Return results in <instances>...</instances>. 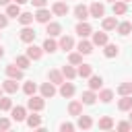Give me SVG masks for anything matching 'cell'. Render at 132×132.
Wrapping results in <instances>:
<instances>
[{
	"instance_id": "d590c367",
	"label": "cell",
	"mask_w": 132,
	"mask_h": 132,
	"mask_svg": "<svg viewBox=\"0 0 132 132\" xmlns=\"http://www.w3.org/2000/svg\"><path fill=\"white\" fill-rule=\"evenodd\" d=\"M80 62H82V54H80L78 50H76V52H70V54H68V64H72V66H78Z\"/></svg>"
},
{
	"instance_id": "681fc988",
	"label": "cell",
	"mask_w": 132,
	"mask_h": 132,
	"mask_svg": "<svg viewBox=\"0 0 132 132\" xmlns=\"http://www.w3.org/2000/svg\"><path fill=\"white\" fill-rule=\"evenodd\" d=\"M2 93H4V87H0V97H2Z\"/></svg>"
},
{
	"instance_id": "8992f818",
	"label": "cell",
	"mask_w": 132,
	"mask_h": 132,
	"mask_svg": "<svg viewBox=\"0 0 132 132\" xmlns=\"http://www.w3.org/2000/svg\"><path fill=\"white\" fill-rule=\"evenodd\" d=\"M76 35L82 39V37H89V35H93V27L87 23V21H78V25H76Z\"/></svg>"
},
{
	"instance_id": "74e56055",
	"label": "cell",
	"mask_w": 132,
	"mask_h": 132,
	"mask_svg": "<svg viewBox=\"0 0 132 132\" xmlns=\"http://www.w3.org/2000/svg\"><path fill=\"white\" fill-rule=\"evenodd\" d=\"M33 19H35V14H33V12H21V14H19V23H21L23 27H25V25H31V23H33Z\"/></svg>"
},
{
	"instance_id": "6da1fadb",
	"label": "cell",
	"mask_w": 132,
	"mask_h": 132,
	"mask_svg": "<svg viewBox=\"0 0 132 132\" xmlns=\"http://www.w3.org/2000/svg\"><path fill=\"white\" fill-rule=\"evenodd\" d=\"M45 107V97H37V95H31L29 99H27V109H31V111H41Z\"/></svg>"
},
{
	"instance_id": "ffe728a7",
	"label": "cell",
	"mask_w": 132,
	"mask_h": 132,
	"mask_svg": "<svg viewBox=\"0 0 132 132\" xmlns=\"http://www.w3.org/2000/svg\"><path fill=\"white\" fill-rule=\"evenodd\" d=\"M76 128H80V130H89V128H93V118L80 113L78 120H76Z\"/></svg>"
},
{
	"instance_id": "4fadbf2b",
	"label": "cell",
	"mask_w": 132,
	"mask_h": 132,
	"mask_svg": "<svg viewBox=\"0 0 132 132\" xmlns=\"http://www.w3.org/2000/svg\"><path fill=\"white\" fill-rule=\"evenodd\" d=\"M93 47H95V45H93V41H89L87 37H82V39L78 41V45H76V50H78L82 56H89V54L93 52Z\"/></svg>"
},
{
	"instance_id": "b9f144b4",
	"label": "cell",
	"mask_w": 132,
	"mask_h": 132,
	"mask_svg": "<svg viewBox=\"0 0 132 132\" xmlns=\"http://www.w3.org/2000/svg\"><path fill=\"white\" fill-rule=\"evenodd\" d=\"M74 128H76V126L70 124V122H62V124H60V132H72Z\"/></svg>"
},
{
	"instance_id": "8fae6325",
	"label": "cell",
	"mask_w": 132,
	"mask_h": 132,
	"mask_svg": "<svg viewBox=\"0 0 132 132\" xmlns=\"http://www.w3.org/2000/svg\"><path fill=\"white\" fill-rule=\"evenodd\" d=\"M45 33H47L50 37H60V35H62V25L50 21V23H45Z\"/></svg>"
},
{
	"instance_id": "60d3db41",
	"label": "cell",
	"mask_w": 132,
	"mask_h": 132,
	"mask_svg": "<svg viewBox=\"0 0 132 132\" xmlns=\"http://www.w3.org/2000/svg\"><path fill=\"white\" fill-rule=\"evenodd\" d=\"M116 130H120V132H130L132 130V122L128 120V122H118L116 124Z\"/></svg>"
},
{
	"instance_id": "f1b7e54d",
	"label": "cell",
	"mask_w": 132,
	"mask_h": 132,
	"mask_svg": "<svg viewBox=\"0 0 132 132\" xmlns=\"http://www.w3.org/2000/svg\"><path fill=\"white\" fill-rule=\"evenodd\" d=\"M21 12H23V10H21V4H16V2H12V4L6 6V14H8V19H19Z\"/></svg>"
},
{
	"instance_id": "9a60e30c",
	"label": "cell",
	"mask_w": 132,
	"mask_h": 132,
	"mask_svg": "<svg viewBox=\"0 0 132 132\" xmlns=\"http://www.w3.org/2000/svg\"><path fill=\"white\" fill-rule=\"evenodd\" d=\"M41 47H43V52H45V54H54V52H58V50H60L58 41H56L54 37H50V35H47V39L43 41V45H41Z\"/></svg>"
},
{
	"instance_id": "5bb4252c",
	"label": "cell",
	"mask_w": 132,
	"mask_h": 132,
	"mask_svg": "<svg viewBox=\"0 0 132 132\" xmlns=\"http://www.w3.org/2000/svg\"><path fill=\"white\" fill-rule=\"evenodd\" d=\"M72 12H74V16H76L78 21H87V19L91 16V12H89V8H87L85 4H76Z\"/></svg>"
},
{
	"instance_id": "e575fe53",
	"label": "cell",
	"mask_w": 132,
	"mask_h": 132,
	"mask_svg": "<svg viewBox=\"0 0 132 132\" xmlns=\"http://www.w3.org/2000/svg\"><path fill=\"white\" fill-rule=\"evenodd\" d=\"M14 64H16V66H21L23 70H27V68L31 66V58H29L27 54H25V56H16V58H14Z\"/></svg>"
},
{
	"instance_id": "ab89813d",
	"label": "cell",
	"mask_w": 132,
	"mask_h": 132,
	"mask_svg": "<svg viewBox=\"0 0 132 132\" xmlns=\"http://www.w3.org/2000/svg\"><path fill=\"white\" fill-rule=\"evenodd\" d=\"M12 109V99L10 97H0V111H10Z\"/></svg>"
},
{
	"instance_id": "f546056e",
	"label": "cell",
	"mask_w": 132,
	"mask_h": 132,
	"mask_svg": "<svg viewBox=\"0 0 132 132\" xmlns=\"http://www.w3.org/2000/svg\"><path fill=\"white\" fill-rule=\"evenodd\" d=\"M62 74H64V78H66V80H74V78L78 76V72H76V68H74L72 64L62 66Z\"/></svg>"
},
{
	"instance_id": "9c48e42d",
	"label": "cell",
	"mask_w": 132,
	"mask_h": 132,
	"mask_svg": "<svg viewBox=\"0 0 132 132\" xmlns=\"http://www.w3.org/2000/svg\"><path fill=\"white\" fill-rule=\"evenodd\" d=\"M10 118H12L14 122H25V120H27V107H23V105L12 107V109H10Z\"/></svg>"
},
{
	"instance_id": "f907efd6",
	"label": "cell",
	"mask_w": 132,
	"mask_h": 132,
	"mask_svg": "<svg viewBox=\"0 0 132 132\" xmlns=\"http://www.w3.org/2000/svg\"><path fill=\"white\" fill-rule=\"evenodd\" d=\"M130 122H132V109H130Z\"/></svg>"
},
{
	"instance_id": "7c38bea8",
	"label": "cell",
	"mask_w": 132,
	"mask_h": 132,
	"mask_svg": "<svg viewBox=\"0 0 132 132\" xmlns=\"http://www.w3.org/2000/svg\"><path fill=\"white\" fill-rule=\"evenodd\" d=\"M58 45H60V50L70 52V50H74V37H70V35H60Z\"/></svg>"
},
{
	"instance_id": "7bdbcfd3",
	"label": "cell",
	"mask_w": 132,
	"mask_h": 132,
	"mask_svg": "<svg viewBox=\"0 0 132 132\" xmlns=\"http://www.w3.org/2000/svg\"><path fill=\"white\" fill-rule=\"evenodd\" d=\"M10 128V120L8 118H0V130H8Z\"/></svg>"
},
{
	"instance_id": "f6af8a7d",
	"label": "cell",
	"mask_w": 132,
	"mask_h": 132,
	"mask_svg": "<svg viewBox=\"0 0 132 132\" xmlns=\"http://www.w3.org/2000/svg\"><path fill=\"white\" fill-rule=\"evenodd\" d=\"M8 27V14H0V29Z\"/></svg>"
},
{
	"instance_id": "44dd1931",
	"label": "cell",
	"mask_w": 132,
	"mask_h": 132,
	"mask_svg": "<svg viewBox=\"0 0 132 132\" xmlns=\"http://www.w3.org/2000/svg\"><path fill=\"white\" fill-rule=\"evenodd\" d=\"M74 91H76V89H74V85H72L70 80H68V82H62V85H60V95H62L64 99H70V97L74 95Z\"/></svg>"
},
{
	"instance_id": "1f68e13d",
	"label": "cell",
	"mask_w": 132,
	"mask_h": 132,
	"mask_svg": "<svg viewBox=\"0 0 132 132\" xmlns=\"http://www.w3.org/2000/svg\"><path fill=\"white\" fill-rule=\"evenodd\" d=\"M118 33L122 35V37H126V35H130V31H132V23L130 21H122V23H118Z\"/></svg>"
},
{
	"instance_id": "4dcf8cb0",
	"label": "cell",
	"mask_w": 132,
	"mask_h": 132,
	"mask_svg": "<svg viewBox=\"0 0 132 132\" xmlns=\"http://www.w3.org/2000/svg\"><path fill=\"white\" fill-rule=\"evenodd\" d=\"M101 87H103V78H101L99 74H91V76H89V89L99 91Z\"/></svg>"
},
{
	"instance_id": "816d5d0a",
	"label": "cell",
	"mask_w": 132,
	"mask_h": 132,
	"mask_svg": "<svg viewBox=\"0 0 132 132\" xmlns=\"http://www.w3.org/2000/svg\"><path fill=\"white\" fill-rule=\"evenodd\" d=\"M107 2H116V0H107Z\"/></svg>"
},
{
	"instance_id": "3957f363",
	"label": "cell",
	"mask_w": 132,
	"mask_h": 132,
	"mask_svg": "<svg viewBox=\"0 0 132 132\" xmlns=\"http://www.w3.org/2000/svg\"><path fill=\"white\" fill-rule=\"evenodd\" d=\"M4 72H6V76H10V78H16V80H21V78L25 76V70H23L21 66H16L14 62H12V64H8V66L4 68Z\"/></svg>"
},
{
	"instance_id": "ee69618b",
	"label": "cell",
	"mask_w": 132,
	"mask_h": 132,
	"mask_svg": "<svg viewBox=\"0 0 132 132\" xmlns=\"http://www.w3.org/2000/svg\"><path fill=\"white\" fill-rule=\"evenodd\" d=\"M29 2H31L35 8H43V6L47 4V0H29Z\"/></svg>"
},
{
	"instance_id": "8d00e7d4",
	"label": "cell",
	"mask_w": 132,
	"mask_h": 132,
	"mask_svg": "<svg viewBox=\"0 0 132 132\" xmlns=\"http://www.w3.org/2000/svg\"><path fill=\"white\" fill-rule=\"evenodd\" d=\"M118 95L122 97V95H132V82L130 80H124L120 87H118Z\"/></svg>"
},
{
	"instance_id": "7dc6e473",
	"label": "cell",
	"mask_w": 132,
	"mask_h": 132,
	"mask_svg": "<svg viewBox=\"0 0 132 132\" xmlns=\"http://www.w3.org/2000/svg\"><path fill=\"white\" fill-rule=\"evenodd\" d=\"M16 4H25V2H29V0H14Z\"/></svg>"
},
{
	"instance_id": "c3c4849f",
	"label": "cell",
	"mask_w": 132,
	"mask_h": 132,
	"mask_svg": "<svg viewBox=\"0 0 132 132\" xmlns=\"http://www.w3.org/2000/svg\"><path fill=\"white\" fill-rule=\"evenodd\" d=\"M0 58H4V47L0 45Z\"/></svg>"
},
{
	"instance_id": "5b68a950",
	"label": "cell",
	"mask_w": 132,
	"mask_h": 132,
	"mask_svg": "<svg viewBox=\"0 0 132 132\" xmlns=\"http://www.w3.org/2000/svg\"><path fill=\"white\" fill-rule=\"evenodd\" d=\"M89 12H91L93 19H103L105 16V4L103 2H93L89 6Z\"/></svg>"
},
{
	"instance_id": "836d02e7",
	"label": "cell",
	"mask_w": 132,
	"mask_h": 132,
	"mask_svg": "<svg viewBox=\"0 0 132 132\" xmlns=\"http://www.w3.org/2000/svg\"><path fill=\"white\" fill-rule=\"evenodd\" d=\"M97 97H99L101 103H109V101L113 99V91H111V89H99V95H97Z\"/></svg>"
},
{
	"instance_id": "d6a6232c",
	"label": "cell",
	"mask_w": 132,
	"mask_h": 132,
	"mask_svg": "<svg viewBox=\"0 0 132 132\" xmlns=\"http://www.w3.org/2000/svg\"><path fill=\"white\" fill-rule=\"evenodd\" d=\"M25 122H27L29 128H39V126H41V116H37V111H33L31 116H27Z\"/></svg>"
},
{
	"instance_id": "f35d334b",
	"label": "cell",
	"mask_w": 132,
	"mask_h": 132,
	"mask_svg": "<svg viewBox=\"0 0 132 132\" xmlns=\"http://www.w3.org/2000/svg\"><path fill=\"white\" fill-rule=\"evenodd\" d=\"M35 91H37V85H35L33 80H27V82L23 85V93H25L27 97H31V95H35Z\"/></svg>"
},
{
	"instance_id": "603a6c76",
	"label": "cell",
	"mask_w": 132,
	"mask_h": 132,
	"mask_svg": "<svg viewBox=\"0 0 132 132\" xmlns=\"http://www.w3.org/2000/svg\"><path fill=\"white\" fill-rule=\"evenodd\" d=\"M76 72H78V76H80V78H89V76L93 74V66H91V64L80 62V64L76 66Z\"/></svg>"
},
{
	"instance_id": "cb8c5ba5",
	"label": "cell",
	"mask_w": 132,
	"mask_h": 132,
	"mask_svg": "<svg viewBox=\"0 0 132 132\" xmlns=\"http://www.w3.org/2000/svg\"><path fill=\"white\" fill-rule=\"evenodd\" d=\"M47 80H52L54 85H62V82H64V74H62V70L52 68V70L47 72Z\"/></svg>"
},
{
	"instance_id": "4316f807",
	"label": "cell",
	"mask_w": 132,
	"mask_h": 132,
	"mask_svg": "<svg viewBox=\"0 0 132 132\" xmlns=\"http://www.w3.org/2000/svg\"><path fill=\"white\" fill-rule=\"evenodd\" d=\"M126 12H128V2L116 0V2H113V14H116V16H122V14H126Z\"/></svg>"
},
{
	"instance_id": "2e32d148",
	"label": "cell",
	"mask_w": 132,
	"mask_h": 132,
	"mask_svg": "<svg viewBox=\"0 0 132 132\" xmlns=\"http://www.w3.org/2000/svg\"><path fill=\"white\" fill-rule=\"evenodd\" d=\"M118 54H120V45H118V43H109V41H107V43L103 45V56H105V58H116Z\"/></svg>"
},
{
	"instance_id": "83f0119b",
	"label": "cell",
	"mask_w": 132,
	"mask_h": 132,
	"mask_svg": "<svg viewBox=\"0 0 132 132\" xmlns=\"http://www.w3.org/2000/svg\"><path fill=\"white\" fill-rule=\"evenodd\" d=\"M97 126H99V130H111V128L116 126V122H113L109 116H101L99 122H97Z\"/></svg>"
},
{
	"instance_id": "f5cc1de1",
	"label": "cell",
	"mask_w": 132,
	"mask_h": 132,
	"mask_svg": "<svg viewBox=\"0 0 132 132\" xmlns=\"http://www.w3.org/2000/svg\"><path fill=\"white\" fill-rule=\"evenodd\" d=\"M124 2H130V0H124Z\"/></svg>"
},
{
	"instance_id": "ba28073f",
	"label": "cell",
	"mask_w": 132,
	"mask_h": 132,
	"mask_svg": "<svg viewBox=\"0 0 132 132\" xmlns=\"http://www.w3.org/2000/svg\"><path fill=\"white\" fill-rule=\"evenodd\" d=\"M39 93H41V97H45V99H52V97L56 95V85H54L52 80H47V82H43V85L39 87Z\"/></svg>"
},
{
	"instance_id": "db71d44e",
	"label": "cell",
	"mask_w": 132,
	"mask_h": 132,
	"mask_svg": "<svg viewBox=\"0 0 132 132\" xmlns=\"http://www.w3.org/2000/svg\"><path fill=\"white\" fill-rule=\"evenodd\" d=\"M66 2H68V0H66Z\"/></svg>"
},
{
	"instance_id": "d6986e66",
	"label": "cell",
	"mask_w": 132,
	"mask_h": 132,
	"mask_svg": "<svg viewBox=\"0 0 132 132\" xmlns=\"http://www.w3.org/2000/svg\"><path fill=\"white\" fill-rule=\"evenodd\" d=\"M97 99H99V97H97V93H95L93 89H87V91H82V95H80V101H82L85 105H93Z\"/></svg>"
},
{
	"instance_id": "e0dca14e",
	"label": "cell",
	"mask_w": 132,
	"mask_h": 132,
	"mask_svg": "<svg viewBox=\"0 0 132 132\" xmlns=\"http://www.w3.org/2000/svg\"><path fill=\"white\" fill-rule=\"evenodd\" d=\"M27 56H29L31 60H41V56H43V47H39V45H35V43H29V47H27Z\"/></svg>"
},
{
	"instance_id": "52a82bcc",
	"label": "cell",
	"mask_w": 132,
	"mask_h": 132,
	"mask_svg": "<svg viewBox=\"0 0 132 132\" xmlns=\"http://www.w3.org/2000/svg\"><path fill=\"white\" fill-rule=\"evenodd\" d=\"M93 39V45H97V47H103L107 41H109V37H107V31H93V35H91Z\"/></svg>"
},
{
	"instance_id": "d4e9b609",
	"label": "cell",
	"mask_w": 132,
	"mask_h": 132,
	"mask_svg": "<svg viewBox=\"0 0 132 132\" xmlns=\"http://www.w3.org/2000/svg\"><path fill=\"white\" fill-rule=\"evenodd\" d=\"M82 105H85L82 101H70V103H68V113L74 116V118H78V116L82 113Z\"/></svg>"
},
{
	"instance_id": "30bf717a",
	"label": "cell",
	"mask_w": 132,
	"mask_h": 132,
	"mask_svg": "<svg viewBox=\"0 0 132 132\" xmlns=\"http://www.w3.org/2000/svg\"><path fill=\"white\" fill-rule=\"evenodd\" d=\"M52 10H47L45 6L43 8H37V12H35V21L37 23H41V25H45V23H50V19H52Z\"/></svg>"
},
{
	"instance_id": "277c9868",
	"label": "cell",
	"mask_w": 132,
	"mask_h": 132,
	"mask_svg": "<svg viewBox=\"0 0 132 132\" xmlns=\"http://www.w3.org/2000/svg\"><path fill=\"white\" fill-rule=\"evenodd\" d=\"M68 10H70V8H68V2H66V0H58V2L52 4V12H54L56 16H66Z\"/></svg>"
},
{
	"instance_id": "7a4b0ae2",
	"label": "cell",
	"mask_w": 132,
	"mask_h": 132,
	"mask_svg": "<svg viewBox=\"0 0 132 132\" xmlns=\"http://www.w3.org/2000/svg\"><path fill=\"white\" fill-rule=\"evenodd\" d=\"M35 35H37L35 29H31L29 25H25V27L21 29V33H19V39H21L23 43H33V41H35Z\"/></svg>"
},
{
	"instance_id": "484cf974",
	"label": "cell",
	"mask_w": 132,
	"mask_h": 132,
	"mask_svg": "<svg viewBox=\"0 0 132 132\" xmlns=\"http://www.w3.org/2000/svg\"><path fill=\"white\" fill-rule=\"evenodd\" d=\"M118 109L120 111H130L132 109V95H122V99L118 101Z\"/></svg>"
},
{
	"instance_id": "7402d4cb",
	"label": "cell",
	"mask_w": 132,
	"mask_h": 132,
	"mask_svg": "<svg viewBox=\"0 0 132 132\" xmlns=\"http://www.w3.org/2000/svg\"><path fill=\"white\" fill-rule=\"evenodd\" d=\"M101 27H103V31H113V29L118 27V19H116V14H113V16H103Z\"/></svg>"
},
{
	"instance_id": "bcb514c9",
	"label": "cell",
	"mask_w": 132,
	"mask_h": 132,
	"mask_svg": "<svg viewBox=\"0 0 132 132\" xmlns=\"http://www.w3.org/2000/svg\"><path fill=\"white\" fill-rule=\"evenodd\" d=\"M10 4V0H0V6H8Z\"/></svg>"
},
{
	"instance_id": "ac0fdd59",
	"label": "cell",
	"mask_w": 132,
	"mask_h": 132,
	"mask_svg": "<svg viewBox=\"0 0 132 132\" xmlns=\"http://www.w3.org/2000/svg\"><path fill=\"white\" fill-rule=\"evenodd\" d=\"M2 87H4V93H8V95H14V93L19 91V82H16V78H10V76L2 82Z\"/></svg>"
}]
</instances>
